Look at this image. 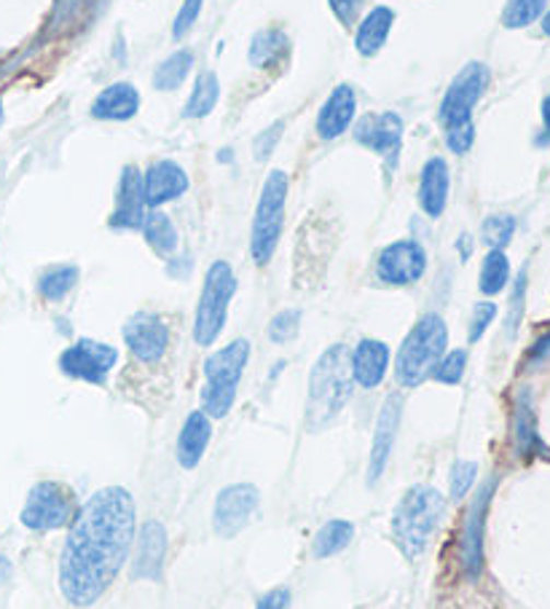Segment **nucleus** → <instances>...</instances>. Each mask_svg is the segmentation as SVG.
I'll use <instances>...</instances> for the list:
<instances>
[{
    "instance_id": "43",
    "label": "nucleus",
    "mask_w": 550,
    "mask_h": 609,
    "mask_svg": "<svg viewBox=\"0 0 550 609\" xmlns=\"http://www.w3.org/2000/svg\"><path fill=\"white\" fill-rule=\"evenodd\" d=\"M282 129H285V124L282 121H277L274 127H269L266 132H261L256 138V143H253V148H256V156L261 159H269L271 156V151H274V145L280 143V138H282Z\"/></svg>"
},
{
    "instance_id": "5",
    "label": "nucleus",
    "mask_w": 550,
    "mask_h": 609,
    "mask_svg": "<svg viewBox=\"0 0 550 609\" xmlns=\"http://www.w3.org/2000/svg\"><path fill=\"white\" fill-rule=\"evenodd\" d=\"M247 358H250V344L245 339H236L204 360L202 411L210 419H223L232 411Z\"/></svg>"
},
{
    "instance_id": "33",
    "label": "nucleus",
    "mask_w": 550,
    "mask_h": 609,
    "mask_svg": "<svg viewBox=\"0 0 550 609\" xmlns=\"http://www.w3.org/2000/svg\"><path fill=\"white\" fill-rule=\"evenodd\" d=\"M75 282H79V269H75V266H51V269H46L44 274H40L38 291L46 301H59L73 291Z\"/></svg>"
},
{
    "instance_id": "12",
    "label": "nucleus",
    "mask_w": 550,
    "mask_h": 609,
    "mask_svg": "<svg viewBox=\"0 0 550 609\" xmlns=\"http://www.w3.org/2000/svg\"><path fill=\"white\" fill-rule=\"evenodd\" d=\"M496 489V478L483 483L472 496L470 507H467L465 516V529H463V566L465 575L470 581H478L483 572V537H487V516L489 505H492V496Z\"/></svg>"
},
{
    "instance_id": "44",
    "label": "nucleus",
    "mask_w": 550,
    "mask_h": 609,
    "mask_svg": "<svg viewBox=\"0 0 550 609\" xmlns=\"http://www.w3.org/2000/svg\"><path fill=\"white\" fill-rule=\"evenodd\" d=\"M328 3H330V11L341 20V25L349 27L354 20H358L360 5H363L365 0H328Z\"/></svg>"
},
{
    "instance_id": "50",
    "label": "nucleus",
    "mask_w": 550,
    "mask_h": 609,
    "mask_svg": "<svg viewBox=\"0 0 550 609\" xmlns=\"http://www.w3.org/2000/svg\"><path fill=\"white\" fill-rule=\"evenodd\" d=\"M542 33H546L548 38H550V11H548L546 16H542Z\"/></svg>"
},
{
    "instance_id": "41",
    "label": "nucleus",
    "mask_w": 550,
    "mask_h": 609,
    "mask_svg": "<svg viewBox=\"0 0 550 609\" xmlns=\"http://www.w3.org/2000/svg\"><path fill=\"white\" fill-rule=\"evenodd\" d=\"M496 317V306L492 301H481V304H476V309H472V317H470V341L476 344V341H481V336L487 333L489 325L494 323Z\"/></svg>"
},
{
    "instance_id": "7",
    "label": "nucleus",
    "mask_w": 550,
    "mask_h": 609,
    "mask_svg": "<svg viewBox=\"0 0 550 609\" xmlns=\"http://www.w3.org/2000/svg\"><path fill=\"white\" fill-rule=\"evenodd\" d=\"M236 293V274L226 261H215L207 269L202 298L197 306V323H194V339L197 344L210 347L221 336L226 325L229 304Z\"/></svg>"
},
{
    "instance_id": "25",
    "label": "nucleus",
    "mask_w": 550,
    "mask_h": 609,
    "mask_svg": "<svg viewBox=\"0 0 550 609\" xmlns=\"http://www.w3.org/2000/svg\"><path fill=\"white\" fill-rule=\"evenodd\" d=\"M395 14L387 5H376L363 22H360L358 35H354V49L363 57H374L389 38V30H393Z\"/></svg>"
},
{
    "instance_id": "40",
    "label": "nucleus",
    "mask_w": 550,
    "mask_h": 609,
    "mask_svg": "<svg viewBox=\"0 0 550 609\" xmlns=\"http://www.w3.org/2000/svg\"><path fill=\"white\" fill-rule=\"evenodd\" d=\"M202 3H204V0H183L180 11H177L175 27H173V35H175L177 40L186 38V35L191 33V27L197 25L199 11H202Z\"/></svg>"
},
{
    "instance_id": "26",
    "label": "nucleus",
    "mask_w": 550,
    "mask_h": 609,
    "mask_svg": "<svg viewBox=\"0 0 550 609\" xmlns=\"http://www.w3.org/2000/svg\"><path fill=\"white\" fill-rule=\"evenodd\" d=\"M513 435H516V448L522 457H535L542 448L540 435H537V417L531 408L529 393H522L516 400V411H513Z\"/></svg>"
},
{
    "instance_id": "37",
    "label": "nucleus",
    "mask_w": 550,
    "mask_h": 609,
    "mask_svg": "<svg viewBox=\"0 0 550 609\" xmlns=\"http://www.w3.org/2000/svg\"><path fill=\"white\" fill-rule=\"evenodd\" d=\"M301 325V312L299 309H285L280 312L274 319L269 323V339L274 344H288L295 333H299Z\"/></svg>"
},
{
    "instance_id": "14",
    "label": "nucleus",
    "mask_w": 550,
    "mask_h": 609,
    "mask_svg": "<svg viewBox=\"0 0 550 609\" xmlns=\"http://www.w3.org/2000/svg\"><path fill=\"white\" fill-rule=\"evenodd\" d=\"M124 341L129 352L143 363H156L164 358L169 347V328L159 315L151 312H138L124 325Z\"/></svg>"
},
{
    "instance_id": "28",
    "label": "nucleus",
    "mask_w": 550,
    "mask_h": 609,
    "mask_svg": "<svg viewBox=\"0 0 550 609\" xmlns=\"http://www.w3.org/2000/svg\"><path fill=\"white\" fill-rule=\"evenodd\" d=\"M352 537H354V526L344 522V518H333V522L325 524L315 535L312 555H315V559H330V555L344 551L349 542H352Z\"/></svg>"
},
{
    "instance_id": "49",
    "label": "nucleus",
    "mask_w": 550,
    "mask_h": 609,
    "mask_svg": "<svg viewBox=\"0 0 550 609\" xmlns=\"http://www.w3.org/2000/svg\"><path fill=\"white\" fill-rule=\"evenodd\" d=\"M459 250H463V258L467 261V258H470V236H463V239H459Z\"/></svg>"
},
{
    "instance_id": "22",
    "label": "nucleus",
    "mask_w": 550,
    "mask_h": 609,
    "mask_svg": "<svg viewBox=\"0 0 550 609\" xmlns=\"http://www.w3.org/2000/svg\"><path fill=\"white\" fill-rule=\"evenodd\" d=\"M448 186H452V175H448L446 159L433 156L424 164L422 177H419V204H422L424 215H443L448 202Z\"/></svg>"
},
{
    "instance_id": "30",
    "label": "nucleus",
    "mask_w": 550,
    "mask_h": 609,
    "mask_svg": "<svg viewBox=\"0 0 550 609\" xmlns=\"http://www.w3.org/2000/svg\"><path fill=\"white\" fill-rule=\"evenodd\" d=\"M194 68V51L191 49H180L175 55H169L153 73V86L159 92H173V89H180L183 81L188 79Z\"/></svg>"
},
{
    "instance_id": "32",
    "label": "nucleus",
    "mask_w": 550,
    "mask_h": 609,
    "mask_svg": "<svg viewBox=\"0 0 550 609\" xmlns=\"http://www.w3.org/2000/svg\"><path fill=\"white\" fill-rule=\"evenodd\" d=\"M507 282H511V261H507V256L502 250H489L481 263V280H478L481 293L483 295L502 293L507 288Z\"/></svg>"
},
{
    "instance_id": "2",
    "label": "nucleus",
    "mask_w": 550,
    "mask_h": 609,
    "mask_svg": "<svg viewBox=\"0 0 550 609\" xmlns=\"http://www.w3.org/2000/svg\"><path fill=\"white\" fill-rule=\"evenodd\" d=\"M352 363L344 344H333L319 354L309 376V395H306V430L319 433L336 422L344 406L352 398Z\"/></svg>"
},
{
    "instance_id": "1",
    "label": "nucleus",
    "mask_w": 550,
    "mask_h": 609,
    "mask_svg": "<svg viewBox=\"0 0 550 609\" xmlns=\"http://www.w3.org/2000/svg\"><path fill=\"white\" fill-rule=\"evenodd\" d=\"M134 546V500L127 489L105 487L70 522L59 588L73 607H92L114 585Z\"/></svg>"
},
{
    "instance_id": "39",
    "label": "nucleus",
    "mask_w": 550,
    "mask_h": 609,
    "mask_svg": "<svg viewBox=\"0 0 550 609\" xmlns=\"http://www.w3.org/2000/svg\"><path fill=\"white\" fill-rule=\"evenodd\" d=\"M524 298H526V271L516 277V285H513V293H511V309H507V336H516L518 325H522V317H524Z\"/></svg>"
},
{
    "instance_id": "34",
    "label": "nucleus",
    "mask_w": 550,
    "mask_h": 609,
    "mask_svg": "<svg viewBox=\"0 0 550 609\" xmlns=\"http://www.w3.org/2000/svg\"><path fill=\"white\" fill-rule=\"evenodd\" d=\"M548 0H507L505 11H502V25L507 30H522L537 22L546 11Z\"/></svg>"
},
{
    "instance_id": "13",
    "label": "nucleus",
    "mask_w": 550,
    "mask_h": 609,
    "mask_svg": "<svg viewBox=\"0 0 550 609\" xmlns=\"http://www.w3.org/2000/svg\"><path fill=\"white\" fill-rule=\"evenodd\" d=\"M261 494L253 483H234L226 487L215 500V511H212V526L221 537H236L247 524H250L253 513L258 511Z\"/></svg>"
},
{
    "instance_id": "48",
    "label": "nucleus",
    "mask_w": 550,
    "mask_h": 609,
    "mask_svg": "<svg viewBox=\"0 0 550 609\" xmlns=\"http://www.w3.org/2000/svg\"><path fill=\"white\" fill-rule=\"evenodd\" d=\"M542 124H546V132L550 134V94L542 99Z\"/></svg>"
},
{
    "instance_id": "51",
    "label": "nucleus",
    "mask_w": 550,
    "mask_h": 609,
    "mask_svg": "<svg viewBox=\"0 0 550 609\" xmlns=\"http://www.w3.org/2000/svg\"><path fill=\"white\" fill-rule=\"evenodd\" d=\"M0 121H3V103H0Z\"/></svg>"
},
{
    "instance_id": "47",
    "label": "nucleus",
    "mask_w": 550,
    "mask_h": 609,
    "mask_svg": "<svg viewBox=\"0 0 550 609\" xmlns=\"http://www.w3.org/2000/svg\"><path fill=\"white\" fill-rule=\"evenodd\" d=\"M9 577H11V561L5 559V555H0V585L9 583Z\"/></svg>"
},
{
    "instance_id": "45",
    "label": "nucleus",
    "mask_w": 550,
    "mask_h": 609,
    "mask_svg": "<svg viewBox=\"0 0 550 609\" xmlns=\"http://www.w3.org/2000/svg\"><path fill=\"white\" fill-rule=\"evenodd\" d=\"M256 609H290V590L288 588H274L269 594H264L258 599Z\"/></svg>"
},
{
    "instance_id": "8",
    "label": "nucleus",
    "mask_w": 550,
    "mask_h": 609,
    "mask_svg": "<svg viewBox=\"0 0 550 609\" xmlns=\"http://www.w3.org/2000/svg\"><path fill=\"white\" fill-rule=\"evenodd\" d=\"M20 518L33 531L62 529L75 518V496L65 483L40 481L30 489Z\"/></svg>"
},
{
    "instance_id": "20",
    "label": "nucleus",
    "mask_w": 550,
    "mask_h": 609,
    "mask_svg": "<svg viewBox=\"0 0 550 609\" xmlns=\"http://www.w3.org/2000/svg\"><path fill=\"white\" fill-rule=\"evenodd\" d=\"M354 110H358V97L354 89L341 84L330 92V97L325 99L323 110L317 116V134L323 140H336L339 134H344L352 124Z\"/></svg>"
},
{
    "instance_id": "9",
    "label": "nucleus",
    "mask_w": 550,
    "mask_h": 609,
    "mask_svg": "<svg viewBox=\"0 0 550 609\" xmlns=\"http://www.w3.org/2000/svg\"><path fill=\"white\" fill-rule=\"evenodd\" d=\"M489 81H492V73L483 62H470L459 70L441 103V121L446 124V129L472 121V110L489 89Z\"/></svg>"
},
{
    "instance_id": "17",
    "label": "nucleus",
    "mask_w": 550,
    "mask_h": 609,
    "mask_svg": "<svg viewBox=\"0 0 550 609\" xmlns=\"http://www.w3.org/2000/svg\"><path fill=\"white\" fill-rule=\"evenodd\" d=\"M354 140L382 156H395L403 143V118L398 114H368L354 127Z\"/></svg>"
},
{
    "instance_id": "15",
    "label": "nucleus",
    "mask_w": 550,
    "mask_h": 609,
    "mask_svg": "<svg viewBox=\"0 0 550 609\" xmlns=\"http://www.w3.org/2000/svg\"><path fill=\"white\" fill-rule=\"evenodd\" d=\"M400 419H403V400L400 395H389L384 400L382 411H378L376 433H374V446H371V462H368V481L376 483L384 476L389 462V454H393L395 437H398Z\"/></svg>"
},
{
    "instance_id": "27",
    "label": "nucleus",
    "mask_w": 550,
    "mask_h": 609,
    "mask_svg": "<svg viewBox=\"0 0 550 609\" xmlns=\"http://www.w3.org/2000/svg\"><path fill=\"white\" fill-rule=\"evenodd\" d=\"M140 229H143L145 242L151 245V250L156 253V256L169 258L177 250V229L175 223L169 221V215H164V212L159 210L145 212V221Z\"/></svg>"
},
{
    "instance_id": "29",
    "label": "nucleus",
    "mask_w": 550,
    "mask_h": 609,
    "mask_svg": "<svg viewBox=\"0 0 550 609\" xmlns=\"http://www.w3.org/2000/svg\"><path fill=\"white\" fill-rule=\"evenodd\" d=\"M290 44L280 30H261L250 44V62L256 68H274L288 55Z\"/></svg>"
},
{
    "instance_id": "3",
    "label": "nucleus",
    "mask_w": 550,
    "mask_h": 609,
    "mask_svg": "<svg viewBox=\"0 0 550 609\" xmlns=\"http://www.w3.org/2000/svg\"><path fill=\"white\" fill-rule=\"evenodd\" d=\"M443 511H446L443 494L433 487H424V483L411 487L400 496L393 513V535L406 559L413 561L428 551Z\"/></svg>"
},
{
    "instance_id": "42",
    "label": "nucleus",
    "mask_w": 550,
    "mask_h": 609,
    "mask_svg": "<svg viewBox=\"0 0 550 609\" xmlns=\"http://www.w3.org/2000/svg\"><path fill=\"white\" fill-rule=\"evenodd\" d=\"M472 138H476V129H472V121L457 124V127H448L446 129L448 148H452L454 153H467V151H470Z\"/></svg>"
},
{
    "instance_id": "6",
    "label": "nucleus",
    "mask_w": 550,
    "mask_h": 609,
    "mask_svg": "<svg viewBox=\"0 0 550 609\" xmlns=\"http://www.w3.org/2000/svg\"><path fill=\"white\" fill-rule=\"evenodd\" d=\"M285 202H288V175L282 169L269 173L264 183L261 199H258L256 218H253L250 256L258 266H266L280 245L282 226H285Z\"/></svg>"
},
{
    "instance_id": "38",
    "label": "nucleus",
    "mask_w": 550,
    "mask_h": 609,
    "mask_svg": "<svg viewBox=\"0 0 550 609\" xmlns=\"http://www.w3.org/2000/svg\"><path fill=\"white\" fill-rule=\"evenodd\" d=\"M478 478V465L476 462H467V459H459L452 467V496L454 500H465L467 492L472 489Z\"/></svg>"
},
{
    "instance_id": "4",
    "label": "nucleus",
    "mask_w": 550,
    "mask_h": 609,
    "mask_svg": "<svg viewBox=\"0 0 550 609\" xmlns=\"http://www.w3.org/2000/svg\"><path fill=\"white\" fill-rule=\"evenodd\" d=\"M448 347V325L441 315H424L417 319L395 360V376L403 387H417L424 378H430L437 360L446 354Z\"/></svg>"
},
{
    "instance_id": "21",
    "label": "nucleus",
    "mask_w": 550,
    "mask_h": 609,
    "mask_svg": "<svg viewBox=\"0 0 550 609\" xmlns=\"http://www.w3.org/2000/svg\"><path fill=\"white\" fill-rule=\"evenodd\" d=\"M349 363H352V378L365 389H374L384 382L389 368V347L384 341L376 339H363L354 352L349 354Z\"/></svg>"
},
{
    "instance_id": "10",
    "label": "nucleus",
    "mask_w": 550,
    "mask_h": 609,
    "mask_svg": "<svg viewBox=\"0 0 550 609\" xmlns=\"http://www.w3.org/2000/svg\"><path fill=\"white\" fill-rule=\"evenodd\" d=\"M118 352L110 344L94 339H81L73 347L65 349L59 358V368L65 376L79 378L86 384H105L110 371H114Z\"/></svg>"
},
{
    "instance_id": "46",
    "label": "nucleus",
    "mask_w": 550,
    "mask_h": 609,
    "mask_svg": "<svg viewBox=\"0 0 550 609\" xmlns=\"http://www.w3.org/2000/svg\"><path fill=\"white\" fill-rule=\"evenodd\" d=\"M531 358H550V333L537 341V347L531 349Z\"/></svg>"
},
{
    "instance_id": "23",
    "label": "nucleus",
    "mask_w": 550,
    "mask_h": 609,
    "mask_svg": "<svg viewBox=\"0 0 550 609\" xmlns=\"http://www.w3.org/2000/svg\"><path fill=\"white\" fill-rule=\"evenodd\" d=\"M212 437V422L204 411H191L183 422L180 435H177V459L183 467H197L202 462L207 446Z\"/></svg>"
},
{
    "instance_id": "11",
    "label": "nucleus",
    "mask_w": 550,
    "mask_h": 609,
    "mask_svg": "<svg viewBox=\"0 0 550 609\" xmlns=\"http://www.w3.org/2000/svg\"><path fill=\"white\" fill-rule=\"evenodd\" d=\"M424 271H428V253L413 239L393 242L376 258V277L395 288L413 285L422 280Z\"/></svg>"
},
{
    "instance_id": "24",
    "label": "nucleus",
    "mask_w": 550,
    "mask_h": 609,
    "mask_svg": "<svg viewBox=\"0 0 550 609\" xmlns=\"http://www.w3.org/2000/svg\"><path fill=\"white\" fill-rule=\"evenodd\" d=\"M138 108H140L138 89L127 84V81H118V84H110L94 97L92 116L103 118V121H127V118L138 114Z\"/></svg>"
},
{
    "instance_id": "19",
    "label": "nucleus",
    "mask_w": 550,
    "mask_h": 609,
    "mask_svg": "<svg viewBox=\"0 0 550 609\" xmlns=\"http://www.w3.org/2000/svg\"><path fill=\"white\" fill-rule=\"evenodd\" d=\"M191 180H188L186 169L175 162H156L148 169L143 177V197L148 207H162L167 202H175L188 191Z\"/></svg>"
},
{
    "instance_id": "35",
    "label": "nucleus",
    "mask_w": 550,
    "mask_h": 609,
    "mask_svg": "<svg viewBox=\"0 0 550 609\" xmlns=\"http://www.w3.org/2000/svg\"><path fill=\"white\" fill-rule=\"evenodd\" d=\"M513 234H516V218L505 215V212L487 218L481 226V239L489 250H505L511 245Z\"/></svg>"
},
{
    "instance_id": "16",
    "label": "nucleus",
    "mask_w": 550,
    "mask_h": 609,
    "mask_svg": "<svg viewBox=\"0 0 550 609\" xmlns=\"http://www.w3.org/2000/svg\"><path fill=\"white\" fill-rule=\"evenodd\" d=\"M169 537L159 522H145L140 526L138 548H134V564L132 575L138 581H162L164 559H167Z\"/></svg>"
},
{
    "instance_id": "18",
    "label": "nucleus",
    "mask_w": 550,
    "mask_h": 609,
    "mask_svg": "<svg viewBox=\"0 0 550 609\" xmlns=\"http://www.w3.org/2000/svg\"><path fill=\"white\" fill-rule=\"evenodd\" d=\"M145 221V197H143V175L138 167H124L118 180L116 210L110 215L114 229H140Z\"/></svg>"
},
{
    "instance_id": "36",
    "label": "nucleus",
    "mask_w": 550,
    "mask_h": 609,
    "mask_svg": "<svg viewBox=\"0 0 550 609\" xmlns=\"http://www.w3.org/2000/svg\"><path fill=\"white\" fill-rule=\"evenodd\" d=\"M465 368H467V352L465 349H454V352L443 354V358L437 360V365L430 376L441 384H459L465 376Z\"/></svg>"
},
{
    "instance_id": "31",
    "label": "nucleus",
    "mask_w": 550,
    "mask_h": 609,
    "mask_svg": "<svg viewBox=\"0 0 550 609\" xmlns=\"http://www.w3.org/2000/svg\"><path fill=\"white\" fill-rule=\"evenodd\" d=\"M218 97H221V84H218V75L215 73H202L197 79V84H194V89H191V97H188L183 116H186V118L210 116L212 108L218 105Z\"/></svg>"
}]
</instances>
